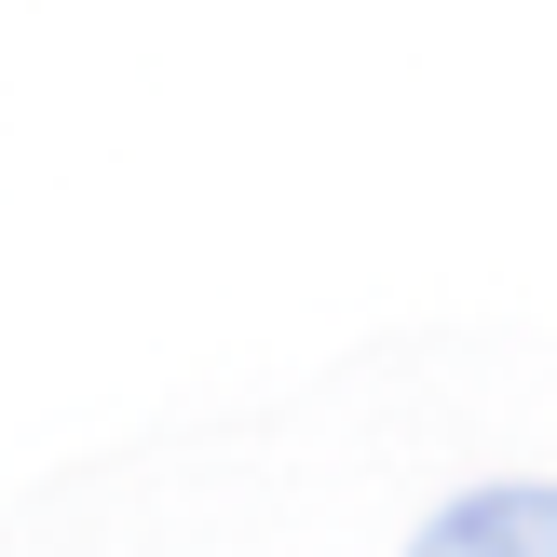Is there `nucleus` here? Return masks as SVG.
Segmentation results:
<instances>
[{
    "instance_id": "1",
    "label": "nucleus",
    "mask_w": 557,
    "mask_h": 557,
    "mask_svg": "<svg viewBox=\"0 0 557 557\" xmlns=\"http://www.w3.org/2000/svg\"><path fill=\"white\" fill-rule=\"evenodd\" d=\"M408 557H557V490H476V504H449Z\"/></svg>"
}]
</instances>
